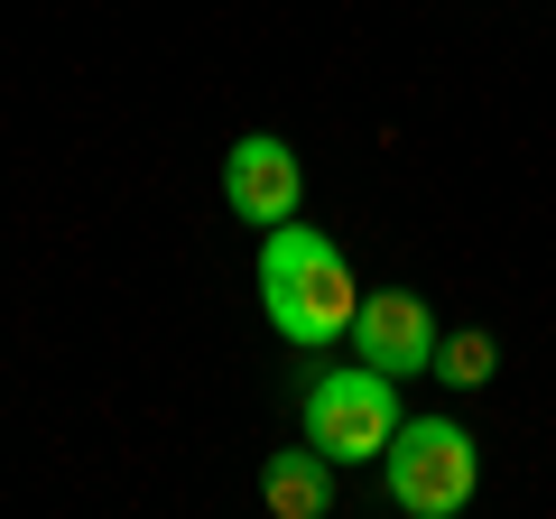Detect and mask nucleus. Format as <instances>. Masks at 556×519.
Returning <instances> with one entry per match:
<instances>
[{"mask_svg":"<svg viewBox=\"0 0 556 519\" xmlns=\"http://www.w3.org/2000/svg\"><path fill=\"white\" fill-rule=\"evenodd\" d=\"M260 306H269V325L298 353H325V343L353 334V306H362L353 260L316 223H269V241H260Z\"/></svg>","mask_w":556,"mask_h":519,"instance_id":"nucleus-1","label":"nucleus"},{"mask_svg":"<svg viewBox=\"0 0 556 519\" xmlns=\"http://www.w3.org/2000/svg\"><path fill=\"white\" fill-rule=\"evenodd\" d=\"M380 464H390V510H408V519H455L482 492V455L455 418H399Z\"/></svg>","mask_w":556,"mask_h":519,"instance_id":"nucleus-2","label":"nucleus"},{"mask_svg":"<svg viewBox=\"0 0 556 519\" xmlns=\"http://www.w3.org/2000/svg\"><path fill=\"white\" fill-rule=\"evenodd\" d=\"M399 436V380L371 371V362H353V371H316L306 380V445L334 464H371L390 455Z\"/></svg>","mask_w":556,"mask_h":519,"instance_id":"nucleus-3","label":"nucleus"},{"mask_svg":"<svg viewBox=\"0 0 556 519\" xmlns=\"http://www.w3.org/2000/svg\"><path fill=\"white\" fill-rule=\"evenodd\" d=\"M298 195H306V167H298L288 140L251 130V140L223 149V204H232L241 223H298Z\"/></svg>","mask_w":556,"mask_h":519,"instance_id":"nucleus-4","label":"nucleus"},{"mask_svg":"<svg viewBox=\"0 0 556 519\" xmlns=\"http://www.w3.org/2000/svg\"><path fill=\"white\" fill-rule=\"evenodd\" d=\"M353 343H362L371 371L417 380L427 362H437V316H427V298H408V288H380V298L353 306Z\"/></svg>","mask_w":556,"mask_h":519,"instance_id":"nucleus-5","label":"nucleus"},{"mask_svg":"<svg viewBox=\"0 0 556 519\" xmlns=\"http://www.w3.org/2000/svg\"><path fill=\"white\" fill-rule=\"evenodd\" d=\"M260 501H269L278 519H325V510H334V455H316V445H288V455H269Z\"/></svg>","mask_w":556,"mask_h":519,"instance_id":"nucleus-6","label":"nucleus"},{"mask_svg":"<svg viewBox=\"0 0 556 519\" xmlns=\"http://www.w3.org/2000/svg\"><path fill=\"white\" fill-rule=\"evenodd\" d=\"M437 371H445V390H482V380L501 371V343L473 334V325H464V334H437Z\"/></svg>","mask_w":556,"mask_h":519,"instance_id":"nucleus-7","label":"nucleus"}]
</instances>
